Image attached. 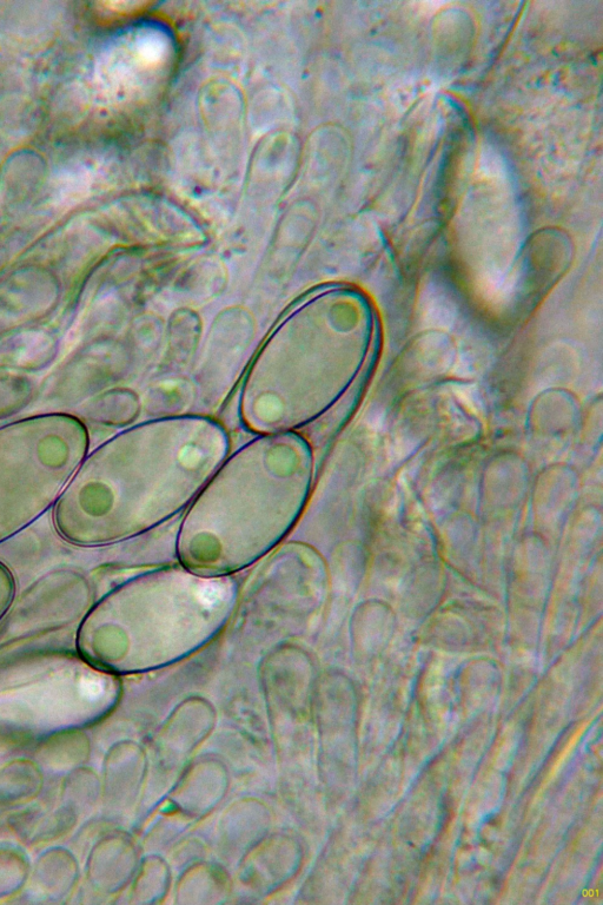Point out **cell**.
<instances>
[{
    "label": "cell",
    "instance_id": "3",
    "mask_svg": "<svg viewBox=\"0 0 603 905\" xmlns=\"http://www.w3.org/2000/svg\"><path fill=\"white\" fill-rule=\"evenodd\" d=\"M210 467L200 452L155 464L106 449L66 485L53 507V524L79 547L135 538L190 506Z\"/></svg>",
    "mask_w": 603,
    "mask_h": 905
},
{
    "label": "cell",
    "instance_id": "1",
    "mask_svg": "<svg viewBox=\"0 0 603 905\" xmlns=\"http://www.w3.org/2000/svg\"><path fill=\"white\" fill-rule=\"evenodd\" d=\"M236 596L230 576H201L184 567L141 574L86 613L79 651L92 664L119 672L172 662L222 629Z\"/></svg>",
    "mask_w": 603,
    "mask_h": 905
},
{
    "label": "cell",
    "instance_id": "4",
    "mask_svg": "<svg viewBox=\"0 0 603 905\" xmlns=\"http://www.w3.org/2000/svg\"><path fill=\"white\" fill-rule=\"evenodd\" d=\"M82 452L75 435L0 438V544L55 507Z\"/></svg>",
    "mask_w": 603,
    "mask_h": 905
},
{
    "label": "cell",
    "instance_id": "5",
    "mask_svg": "<svg viewBox=\"0 0 603 905\" xmlns=\"http://www.w3.org/2000/svg\"><path fill=\"white\" fill-rule=\"evenodd\" d=\"M16 596V580L10 568L0 561V620L9 612Z\"/></svg>",
    "mask_w": 603,
    "mask_h": 905
},
{
    "label": "cell",
    "instance_id": "2",
    "mask_svg": "<svg viewBox=\"0 0 603 905\" xmlns=\"http://www.w3.org/2000/svg\"><path fill=\"white\" fill-rule=\"evenodd\" d=\"M308 491V472L300 465L228 469L192 501L178 535V559L209 577L254 564L294 527Z\"/></svg>",
    "mask_w": 603,
    "mask_h": 905
}]
</instances>
